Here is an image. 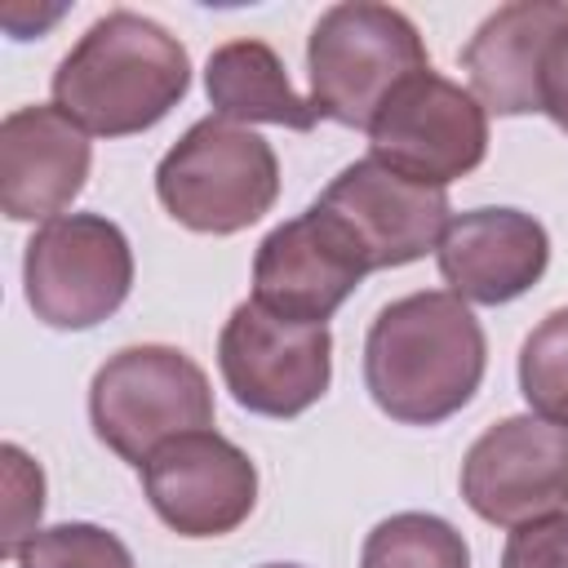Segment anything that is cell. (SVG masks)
<instances>
[{"mask_svg":"<svg viewBox=\"0 0 568 568\" xmlns=\"http://www.w3.org/2000/svg\"><path fill=\"white\" fill-rule=\"evenodd\" d=\"M155 195L186 231L235 235L271 213L280 195V160L253 129L204 115L164 151Z\"/></svg>","mask_w":568,"mask_h":568,"instance_id":"obj_4","label":"cell"},{"mask_svg":"<svg viewBox=\"0 0 568 568\" xmlns=\"http://www.w3.org/2000/svg\"><path fill=\"white\" fill-rule=\"evenodd\" d=\"M466 506L497 528H519L568 506V430L537 413L493 422L462 457Z\"/></svg>","mask_w":568,"mask_h":568,"instance_id":"obj_9","label":"cell"},{"mask_svg":"<svg viewBox=\"0 0 568 568\" xmlns=\"http://www.w3.org/2000/svg\"><path fill=\"white\" fill-rule=\"evenodd\" d=\"M217 368L240 408L262 417H297L328 390L333 337L328 324H293L248 297L222 324Z\"/></svg>","mask_w":568,"mask_h":568,"instance_id":"obj_8","label":"cell"},{"mask_svg":"<svg viewBox=\"0 0 568 568\" xmlns=\"http://www.w3.org/2000/svg\"><path fill=\"white\" fill-rule=\"evenodd\" d=\"M306 71L311 106L320 120L368 129L404 80L430 71V58L408 13L373 0H351L324 9L311 27Z\"/></svg>","mask_w":568,"mask_h":568,"instance_id":"obj_3","label":"cell"},{"mask_svg":"<svg viewBox=\"0 0 568 568\" xmlns=\"http://www.w3.org/2000/svg\"><path fill=\"white\" fill-rule=\"evenodd\" d=\"M18 568H133V555L98 524H53L18 550Z\"/></svg>","mask_w":568,"mask_h":568,"instance_id":"obj_19","label":"cell"},{"mask_svg":"<svg viewBox=\"0 0 568 568\" xmlns=\"http://www.w3.org/2000/svg\"><path fill=\"white\" fill-rule=\"evenodd\" d=\"M568 31V4L559 0H515L493 9L462 49L470 93L493 115L541 111V71L550 44Z\"/></svg>","mask_w":568,"mask_h":568,"instance_id":"obj_15","label":"cell"},{"mask_svg":"<svg viewBox=\"0 0 568 568\" xmlns=\"http://www.w3.org/2000/svg\"><path fill=\"white\" fill-rule=\"evenodd\" d=\"M315 204L351 231L368 271L426 257L448 226V195L439 186H422L373 155L346 164Z\"/></svg>","mask_w":568,"mask_h":568,"instance_id":"obj_12","label":"cell"},{"mask_svg":"<svg viewBox=\"0 0 568 568\" xmlns=\"http://www.w3.org/2000/svg\"><path fill=\"white\" fill-rule=\"evenodd\" d=\"M4 541L0 550L18 559V550L40 532V510H44V475L40 466L18 448V444H4Z\"/></svg>","mask_w":568,"mask_h":568,"instance_id":"obj_20","label":"cell"},{"mask_svg":"<svg viewBox=\"0 0 568 568\" xmlns=\"http://www.w3.org/2000/svg\"><path fill=\"white\" fill-rule=\"evenodd\" d=\"M262 568H302V564H262Z\"/></svg>","mask_w":568,"mask_h":568,"instance_id":"obj_23","label":"cell"},{"mask_svg":"<svg viewBox=\"0 0 568 568\" xmlns=\"http://www.w3.org/2000/svg\"><path fill=\"white\" fill-rule=\"evenodd\" d=\"M27 306L49 328H93L115 315L133 288V248L102 213H62L27 240Z\"/></svg>","mask_w":568,"mask_h":568,"instance_id":"obj_6","label":"cell"},{"mask_svg":"<svg viewBox=\"0 0 568 568\" xmlns=\"http://www.w3.org/2000/svg\"><path fill=\"white\" fill-rule=\"evenodd\" d=\"M138 470L151 510L178 537H226L257 506V466L217 430H186Z\"/></svg>","mask_w":568,"mask_h":568,"instance_id":"obj_10","label":"cell"},{"mask_svg":"<svg viewBox=\"0 0 568 568\" xmlns=\"http://www.w3.org/2000/svg\"><path fill=\"white\" fill-rule=\"evenodd\" d=\"M368 275L351 231L311 204L302 217L280 222L253 257V302L293 324H324Z\"/></svg>","mask_w":568,"mask_h":568,"instance_id":"obj_11","label":"cell"},{"mask_svg":"<svg viewBox=\"0 0 568 568\" xmlns=\"http://www.w3.org/2000/svg\"><path fill=\"white\" fill-rule=\"evenodd\" d=\"M488 364V342L470 306L444 288L395 297L364 337V386L404 426H435L462 413Z\"/></svg>","mask_w":568,"mask_h":568,"instance_id":"obj_1","label":"cell"},{"mask_svg":"<svg viewBox=\"0 0 568 568\" xmlns=\"http://www.w3.org/2000/svg\"><path fill=\"white\" fill-rule=\"evenodd\" d=\"M89 422L115 457L142 466L160 444L213 426L209 373L178 346H124L93 373Z\"/></svg>","mask_w":568,"mask_h":568,"instance_id":"obj_5","label":"cell"},{"mask_svg":"<svg viewBox=\"0 0 568 568\" xmlns=\"http://www.w3.org/2000/svg\"><path fill=\"white\" fill-rule=\"evenodd\" d=\"M204 93L213 111L231 124H284V129L306 133L320 120L311 98H302L288 84L280 53L262 40L217 44L204 67Z\"/></svg>","mask_w":568,"mask_h":568,"instance_id":"obj_16","label":"cell"},{"mask_svg":"<svg viewBox=\"0 0 568 568\" xmlns=\"http://www.w3.org/2000/svg\"><path fill=\"white\" fill-rule=\"evenodd\" d=\"M89 133L58 106H18L0 124V209L13 222H53L84 191Z\"/></svg>","mask_w":568,"mask_h":568,"instance_id":"obj_13","label":"cell"},{"mask_svg":"<svg viewBox=\"0 0 568 568\" xmlns=\"http://www.w3.org/2000/svg\"><path fill=\"white\" fill-rule=\"evenodd\" d=\"M191 84L186 44L133 9L98 18L53 71V106L98 138L160 124Z\"/></svg>","mask_w":568,"mask_h":568,"instance_id":"obj_2","label":"cell"},{"mask_svg":"<svg viewBox=\"0 0 568 568\" xmlns=\"http://www.w3.org/2000/svg\"><path fill=\"white\" fill-rule=\"evenodd\" d=\"M541 111L568 133V31L550 44L546 71H541Z\"/></svg>","mask_w":568,"mask_h":568,"instance_id":"obj_22","label":"cell"},{"mask_svg":"<svg viewBox=\"0 0 568 568\" xmlns=\"http://www.w3.org/2000/svg\"><path fill=\"white\" fill-rule=\"evenodd\" d=\"M519 390L541 422L568 430V306L550 311L519 351Z\"/></svg>","mask_w":568,"mask_h":568,"instance_id":"obj_18","label":"cell"},{"mask_svg":"<svg viewBox=\"0 0 568 568\" xmlns=\"http://www.w3.org/2000/svg\"><path fill=\"white\" fill-rule=\"evenodd\" d=\"M501 568H568V510L519 524L506 537Z\"/></svg>","mask_w":568,"mask_h":568,"instance_id":"obj_21","label":"cell"},{"mask_svg":"<svg viewBox=\"0 0 568 568\" xmlns=\"http://www.w3.org/2000/svg\"><path fill=\"white\" fill-rule=\"evenodd\" d=\"M368 155L386 169L422 182L448 186L484 164L488 155V111L470 89L422 71L404 80L368 124Z\"/></svg>","mask_w":568,"mask_h":568,"instance_id":"obj_7","label":"cell"},{"mask_svg":"<svg viewBox=\"0 0 568 568\" xmlns=\"http://www.w3.org/2000/svg\"><path fill=\"white\" fill-rule=\"evenodd\" d=\"M439 275L453 297L501 306L524 297L550 262L546 226L519 209H470L439 235Z\"/></svg>","mask_w":568,"mask_h":568,"instance_id":"obj_14","label":"cell"},{"mask_svg":"<svg viewBox=\"0 0 568 568\" xmlns=\"http://www.w3.org/2000/svg\"><path fill=\"white\" fill-rule=\"evenodd\" d=\"M359 568H470V546L448 519L404 510L364 537Z\"/></svg>","mask_w":568,"mask_h":568,"instance_id":"obj_17","label":"cell"}]
</instances>
